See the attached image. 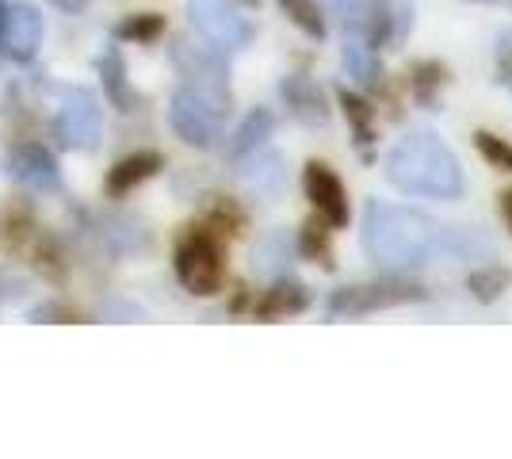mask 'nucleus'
Here are the masks:
<instances>
[{
	"label": "nucleus",
	"instance_id": "nucleus-1",
	"mask_svg": "<svg viewBox=\"0 0 512 459\" xmlns=\"http://www.w3.org/2000/svg\"><path fill=\"white\" fill-rule=\"evenodd\" d=\"M360 241L371 264L383 268V272H409V268H425L432 261H467L474 253L490 249L470 230L440 226V222L421 215V211L383 203V199L367 203Z\"/></svg>",
	"mask_w": 512,
	"mask_h": 459
},
{
	"label": "nucleus",
	"instance_id": "nucleus-2",
	"mask_svg": "<svg viewBox=\"0 0 512 459\" xmlns=\"http://www.w3.org/2000/svg\"><path fill=\"white\" fill-rule=\"evenodd\" d=\"M172 62L180 66V88L169 100L172 134L195 150H214L226 134V119L234 108L226 54H218L211 46L176 43Z\"/></svg>",
	"mask_w": 512,
	"mask_h": 459
},
{
	"label": "nucleus",
	"instance_id": "nucleus-3",
	"mask_svg": "<svg viewBox=\"0 0 512 459\" xmlns=\"http://www.w3.org/2000/svg\"><path fill=\"white\" fill-rule=\"evenodd\" d=\"M386 180L406 192L425 199H459L463 196V165L451 146L432 131H413L398 138L383 161Z\"/></svg>",
	"mask_w": 512,
	"mask_h": 459
},
{
	"label": "nucleus",
	"instance_id": "nucleus-4",
	"mask_svg": "<svg viewBox=\"0 0 512 459\" xmlns=\"http://www.w3.org/2000/svg\"><path fill=\"white\" fill-rule=\"evenodd\" d=\"M172 268H176V280L188 295L199 299H211L226 284V249L214 230L207 226H192L184 238L176 241V253H172Z\"/></svg>",
	"mask_w": 512,
	"mask_h": 459
},
{
	"label": "nucleus",
	"instance_id": "nucleus-5",
	"mask_svg": "<svg viewBox=\"0 0 512 459\" xmlns=\"http://www.w3.org/2000/svg\"><path fill=\"white\" fill-rule=\"evenodd\" d=\"M425 299H428L425 287L409 284L398 272H390V276L371 280V284L337 287L325 306H329L333 318H363V314H379V310H394V306L425 303Z\"/></svg>",
	"mask_w": 512,
	"mask_h": 459
},
{
	"label": "nucleus",
	"instance_id": "nucleus-6",
	"mask_svg": "<svg viewBox=\"0 0 512 459\" xmlns=\"http://www.w3.org/2000/svg\"><path fill=\"white\" fill-rule=\"evenodd\" d=\"M188 16L199 39L218 54H237L253 43V23L241 16L234 0H188Z\"/></svg>",
	"mask_w": 512,
	"mask_h": 459
},
{
	"label": "nucleus",
	"instance_id": "nucleus-7",
	"mask_svg": "<svg viewBox=\"0 0 512 459\" xmlns=\"http://www.w3.org/2000/svg\"><path fill=\"white\" fill-rule=\"evenodd\" d=\"M58 96H62L58 123H54L58 142H62L65 150H96L100 138H104V111L96 104V96L81 85H65Z\"/></svg>",
	"mask_w": 512,
	"mask_h": 459
},
{
	"label": "nucleus",
	"instance_id": "nucleus-8",
	"mask_svg": "<svg viewBox=\"0 0 512 459\" xmlns=\"http://www.w3.org/2000/svg\"><path fill=\"white\" fill-rule=\"evenodd\" d=\"M302 192H306V199L314 203V211H318L333 230H344V226H348V219H352L348 188H344V180L337 176L333 165L310 161V165L302 169Z\"/></svg>",
	"mask_w": 512,
	"mask_h": 459
},
{
	"label": "nucleus",
	"instance_id": "nucleus-9",
	"mask_svg": "<svg viewBox=\"0 0 512 459\" xmlns=\"http://www.w3.org/2000/svg\"><path fill=\"white\" fill-rule=\"evenodd\" d=\"M8 173L27 192H58L62 188V169H58L54 153L39 146V142H27V146L12 153L8 157Z\"/></svg>",
	"mask_w": 512,
	"mask_h": 459
},
{
	"label": "nucleus",
	"instance_id": "nucleus-10",
	"mask_svg": "<svg viewBox=\"0 0 512 459\" xmlns=\"http://www.w3.org/2000/svg\"><path fill=\"white\" fill-rule=\"evenodd\" d=\"M43 46V16L31 4H8L4 8V50L16 62H31Z\"/></svg>",
	"mask_w": 512,
	"mask_h": 459
},
{
	"label": "nucleus",
	"instance_id": "nucleus-11",
	"mask_svg": "<svg viewBox=\"0 0 512 459\" xmlns=\"http://www.w3.org/2000/svg\"><path fill=\"white\" fill-rule=\"evenodd\" d=\"M279 96H283V104L291 111V119H299L302 127H325L329 123V104H325V92H321L314 77H306V73L283 77Z\"/></svg>",
	"mask_w": 512,
	"mask_h": 459
},
{
	"label": "nucleus",
	"instance_id": "nucleus-12",
	"mask_svg": "<svg viewBox=\"0 0 512 459\" xmlns=\"http://www.w3.org/2000/svg\"><path fill=\"white\" fill-rule=\"evenodd\" d=\"M39 245V222L27 199H12L0 207V253L4 257H27Z\"/></svg>",
	"mask_w": 512,
	"mask_h": 459
},
{
	"label": "nucleus",
	"instance_id": "nucleus-13",
	"mask_svg": "<svg viewBox=\"0 0 512 459\" xmlns=\"http://www.w3.org/2000/svg\"><path fill=\"white\" fill-rule=\"evenodd\" d=\"M161 165H165V157L157 150H138L123 157V161H115L111 169H107V180H104V192L111 199H123L130 196L134 188H142L146 180L161 173Z\"/></svg>",
	"mask_w": 512,
	"mask_h": 459
},
{
	"label": "nucleus",
	"instance_id": "nucleus-14",
	"mask_svg": "<svg viewBox=\"0 0 512 459\" xmlns=\"http://www.w3.org/2000/svg\"><path fill=\"white\" fill-rule=\"evenodd\" d=\"M306 306H310V291H306V284L291 280V276H279V280H272V287L256 299L253 314L260 318V322H279V318H295V314H302Z\"/></svg>",
	"mask_w": 512,
	"mask_h": 459
},
{
	"label": "nucleus",
	"instance_id": "nucleus-15",
	"mask_svg": "<svg viewBox=\"0 0 512 459\" xmlns=\"http://www.w3.org/2000/svg\"><path fill=\"white\" fill-rule=\"evenodd\" d=\"M337 104H341L344 119H348V131H352L356 153H360L363 161H375V142H379L375 108L363 100L360 92H348V88H337Z\"/></svg>",
	"mask_w": 512,
	"mask_h": 459
},
{
	"label": "nucleus",
	"instance_id": "nucleus-16",
	"mask_svg": "<svg viewBox=\"0 0 512 459\" xmlns=\"http://www.w3.org/2000/svg\"><path fill=\"white\" fill-rule=\"evenodd\" d=\"M295 241L287 238V230H268L260 234L253 245V272L264 280H279V276H291L295 268Z\"/></svg>",
	"mask_w": 512,
	"mask_h": 459
},
{
	"label": "nucleus",
	"instance_id": "nucleus-17",
	"mask_svg": "<svg viewBox=\"0 0 512 459\" xmlns=\"http://www.w3.org/2000/svg\"><path fill=\"white\" fill-rule=\"evenodd\" d=\"M96 73H100L104 96L119 111H134L138 104H142V96L134 92V85H130V77H127V62H123V54H119L115 46H111V50H104V54L96 58Z\"/></svg>",
	"mask_w": 512,
	"mask_h": 459
},
{
	"label": "nucleus",
	"instance_id": "nucleus-18",
	"mask_svg": "<svg viewBox=\"0 0 512 459\" xmlns=\"http://www.w3.org/2000/svg\"><path fill=\"white\" fill-rule=\"evenodd\" d=\"M237 165H241V180L260 192V196H276L279 188H283V180H287V169H283V157L272 150H253L245 153V157H237Z\"/></svg>",
	"mask_w": 512,
	"mask_h": 459
},
{
	"label": "nucleus",
	"instance_id": "nucleus-19",
	"mask_svg": "<svg viewBox=\"0 0 512 459\" xmlns=\"http://www.w3.org/2000/svg\"><path fill=\"white\" fill-rule=\"evenodd\" d=\"M451 85V69L436 58H421L409 66V96L425 111H436L444 100V88Z\"/></svg>",
	"mask_w": 512,
	"mask_h": 459
},
{
	"label": "nucleus",
	"instance_id": "nucleus-20",
	"mask_svg": "<svg viewBox=\"0 0 512 459\" xmlns=\"http://www.w3.org/2000/svg\"><path fill=\"white\" fill-rule=\"evenodd\" d=\"M295 249H299L306 261L321 264L325 272H333V268H337V261H333V226L321 219V215L302 222L299 245H295Z\"/></svg>",
	"mask_w": 512,
	"mask_h": 459
},
{
	"label": "nucleus",
	"instance_id": "nucleus-21",
	"mask_svg": "<svg viewBox=\"0 0 512 459\" xmlns=\"http://www.w3.org/2000/svg\"><path fill=\"white\" fill-rule=\"evenodd\" d=\"M341 62H344V69H348V77H352V81H360V85H379V77H383L379 50H371L360 35H344Z\"/></svg>",
	"mask_w": 512,
	"mask_h": 459
},
{
	"label": "nucleus",
	"instance_id": "nucleus-22",
	"mask_svg": "<svg viewBox=\"0 0 512 459\" xmlns=\"http://www.w3.org/2000/svg\"><path fill=\"white\" fill-rule=\"evenodd\" d=\"M272 131H276V115L268 108H253L249 115H245V123L237 127L234 134V146H230V153L237 157H245V153L260 150V146H268V138H272Z\"/></svg>",
	"mask_w": 512,
	"mask_h": 459
},
{
	"label": "nucleus",
	"instance_id": "nucleus-23",
	"mask_svg": "<svg viewBox=\"0 0 512 459\" xmlns=\"http://www.w3.org/2000/svg\"><path fill=\"white\" fill-rule=\"evenodd\" d=\"M509 287H512V268H505V264H486V268H474L467 276V291L478 303H497Z\"/></svg>",
	"mask_w": 512,
	"mask_h": 459
},
{
	"label": "nucleus",
	"instance_id": "nucleus-24",
	"mask_svg": "<svg viewBox=\"0 0 512 459\" xmlns=\"http://www.w3.org/2000/svg\"><path fill=\"white\" fill-rule=\"evenodd\" d=\"M161 35H165V16H157V12H134V16H127V20L115 27V39L138 46L153 43Z\"/></svg>",
	"mask_w": 512,
	"mask_h": 459
},
{
	"label": "nucleus",
	"instance_id": "nucleus-25",
	"mask_svg": "<svg viewBox=\"0 0 512 459\" xmlns=\"http://www.w3.org/2000/svg\"><path fill=\"white\" fill-rule=\"evenodd\" d=\"M279 8L287 12V20L299 27L302 35L310 39H325V16H321V4L318 0H279Z\"/></svg>",
	"mask_w": 512,
	"mask_h": 459
},
{
	"label": "nucleus",
	"instance_id": "nucleus-26",
	"mask_svg": "<svg viewBox=\"0 0 512 459\" xmlns=\"http://www.w3.org/2000/svg\"><path fill=\"white\" fill-rule=\"evenodd\" d=\"M474 150L482 153V161L501 169V173H512V142L497 138L490 131H474Z\"/></svg>",
	"mask_w": 512,
	"mask_h": 459
},
{
	"label": "nucleus",
	"instance_id": "nucleus-27",
	"mask_svg": "<svg viewBox=\"0 0 512 459\" xmlns=\"http://www.w3.org/2000/svg\"><path fill=\"white\" fill-rule=\"evenodd\" d=\"M497 81L512 88V31L497 39Z\"/></svg>",
	"mask_w": 512,
	"mask_h": 459
},
{
	"label": "nucleus",
	"instance_id": "nucleus-28",
	"mask_svg": "<svg viewBox=\"0 0 512 459\" xmlns=\"http://www.w3.org/2000/svg\"><path fill=\"white\" fill-rule=\"evenodd\" d=\"M31 318H35V322H46V318H58V322H81V314H77L73 306H62V303L35 306V310H31Z\"/></svg>",
	"mask_w": 512,
	"mask_h": 459
},
{
	"label": "nucleus",
	"instance_id": "nucleus-29",
	"mask_svg": "<svg viewBox=\"0 0 512 459\" xmlns=\"http://www.w3.org/2000/svg\"><path fill=\"white\" fill-rule=\"evenodd\" d=\"M325 4H329V12H333V16H341L344 27H348V23L356 20L363 8H367V0H325Z\"/></svg>",
	"mask_w": 512,
	"mask_h": 459
},
{
	"label": "nucleus",
	"instance_id": "nucleus-30",
	"mask_svg": "<svg viewBox=\"0 0 512 459\" xmlns=\"http://www.w3.org/2000/svg\"><path fill=\"white\" fill-rule=\"evenodd\" d=\"M497 211H501V219H505V226H509V234H512V188H505V192L497 196Z\"/></svg>",
	"mask_w": 512,
	"mask_h": 459
},
{
	"label": "nucleus",
	"instance_id": "nucleus-31",
	"mask_svg": "<svg viewBox=\"0 0 512 459\" xmlns=\"http://www.w3.org/2000/svg\"><path fill=\"white\" fill-rule=\"evenodd\" d=\"M115 314H123V318H142V310H138V306H130V303H111L104 310V318H115Z\"/></svg>",
	"mask_w": 512,
	"mask_h": 459
},
{
	"label": "nucleus",
	"instance_id": "nucleus-32",
	"mask_svg": "<svg viewBox=\"0 0 512 459\" xmlns=\"http://www.w3.org/2000/svg\"><path fill=\"white\" fill-rule=\"evenodd\" d=\"M54 8H62V12H69V16H77V12H85L92 0H50Z\"/></svg>",
	"mask_w": 512,
	"mask_h": 459
},
{
	"label": "nucleus",
	"instance_id": "nucleus-33",
	"mask_svg": "<svg viewBox=\"0 0 512 459\" xmlns=\"http://www.w3.org/2000/svg\"><path fill=\"white\" fill-rule=\"evenodd\" d=\"M467 4H486V8H505V12H512V0H467Z\"/></svg>",
	"mask_w": 512,
	"mask_h": 459
},
{
	"label": "nucleus",
	"instance_id": "nucleus-34",
	"mask_svg": "<svg viewBox=\"0 0 512 459\" xmlns=\"http://www.w3.org/2000/svg\"><path fill=\"white\" fill-rule=\"evenodd\" d=\"M0 43H4V0H0Z\"/></svg>",
	"mask_w": 512,
	"mask_h": 459
},
{
	"label": "nucleus",
	"instance_id": "nucleus-35",
	"mask_svg": "<svg viewBox=\"0 0 512 459\" xmlns=\"http://www.w3.org/2000/svg\"><path fill=\"white\" fill-rule=\"evenodd\" d=\"M241 4H260V0H241Z\"/></svg>",
	"mask_w": 512,
	"mask_h": 459
}]
</instances>
